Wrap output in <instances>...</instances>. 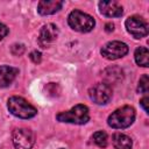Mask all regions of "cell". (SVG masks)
Wrapping results in <instances>:
<instances>
[{
	"label": "cell",
	"instance_id": "e0dca14e",
	"mask_svg": "<svg viewBox=\"0 0 149 149\" xmlns=\"http://www.w3.org/2000/svg\"><path fill=\"white\" fill-rule=\"evenodd\" d=\"M148 91H149V78H148V74H143L139 80L137 92L146 94L148 93Z\"/></svg>",
	"mask_w": 149,
	"mask_h": 149
},
{
	"label": "cell",
	"instance_id": "d6986e66",
	"mask_svg": "<svg viewBox=\"0 0 149 149\" xmlns=\"http://www.w3.org/2000/svg\"><path fill=\"white\" fill-rule=\"evenodd\" d=\"M29 58L31 59V62H33V63L37 64V63H40V62H41V59H42V55H41V52H40V51L34 50V51H31V52H30Z\"/></svg>",
	"mask_w": 149,
	"mask_h": 149
},
{
	"label": "cell",
	"instance_id": "9c48e42d",
	"mask_svg": "<svg viewBox=\"0 0 149 149\" xmlns=\"http://www.w3.org/2000/svg\"><path fill=\"white\" fill-rule=\"evenodd\" d=\"M58 34H59V30L56 24H54V23L44 24L42 27V29L40 30L38 44L42 48H48L50 44H52L57 40Z\"/></svg>",
	"mask_w": 149,
	"mask_h": 149
},
{
	"label": "cell",
	"instance_id": "5bb4252c",
	"mask_svg": "<svg viewBox=\"0 0 149 149\" xmlns=\"http://www.w3.org/2000/svg\"><path fill=\"white\" fill-rule=\"evenodd\" d=\"M104 77L106 79V84H111V83H118L123 78V72L120 68L113 66V68H108L104 71Z\"/></svg>",
	"mask_w": 149,
	"mask_h": 149
},
{
	"label": "cell",
	"instance_id": "ffe728a7",
	"mask_svg": "<svg viewBox=\"0 0 149 149\" xmlns=\"http://www.w3.org/2000/svg\"><path fill=\"white\" fill-rule=\"evenodd\" d=\"M8 28H7V26L6 24H3L2 22H0V41L1 40H3L7 35H8Z\"/></svg>",
	"mask_w": 149,
	"mask_h": 149
},
{
	"label": "cell",
	"instance_id": "277c9868",
	"mask_svg": "<svg viewBox=\"0 0 149 149\" xmlns=\"http://www.w3.org/2000/svg\"><path fill=\"white\" fill-rule=\"evenodd\" d=\"M68 23L73 30L79 31V33H88L95 26V21L91 15L81 10H78V9L72 10L69 14Z\"/></svg>",
	"mask_w": 149,
	"mask_h": 149
},
{
	"label": "cell",
	"instance_id": "44dd1931",
	"mask_svg": "<svg viewBox=\"0 0 149 149\" xmlns=\"http://www.w3.org/2000/svg\"><path fill=\"white\" fill-rule=\"evenodd\" d=\"M148 101H149V98L146 95V97H143L141 100H140V104H141V106L143 107V109L148 113Z\"/></svg>",
	"mask_w": 149,
	"mask_h": 149
},
{
	"label": "cell",
	"instance_id": "52a82bcc",
	"mask_svg": "<svg viewBox=\"0 0 149 149\" xmlns=\"http://www.w3.org/2000/svg\"><path fill=\"white\" fill-rule=\"evenodd\" d=\"M15 149H31L35 143V134L28 128H17L12 135Z\"/></svg>",
	"mask_w": 149,
	"mask_h": 149
},
{
	"label": "cell",
	"instance_id": "8992f818",
	"mask_svg": "<svg viewBox=\"0 0 149 149\" xmlns=\"http://www.w3.org/2000/svg\"><path fill=\"white\" fill-rule=\"evenodd\" d=\"M102 57L109 61H115L122 58L128 52V45L121 41H111L107 42L100 50Z\"/></svg>",
	"mask_w": 149,
	"mask_h": 149
},
{
	"label": "cell",
	"instance_id": "4fadbf2b",
	"mask_svg": "<svg viewBox=\"0 0 149 149\" xmlns=\"http://www.w3.org/2000/svg\"><path fill=\"white\" fill-rule=\"evenodd\" d=\"M112 143L115 149H132L133 141L132 139L122 133H115L112 136Z\"/></svg>",
	"mask_w": 149,
	"mask_h": 149
},
{
	"label": "cell",
	"instance_id": "3957f363",
	"mask_svg": "<svg viewBox=\"0 0 149 149\" xmlns=\"http://www.w3.org/2000/svg\"><path fill=\"white\" fill-rule=\"evenodd\" d=\"M56 119L59 122L65 123H74V125H84L90 120V112L87 106L85 105H76L69 111L61 112L56 115Z\"/></svg>",
	"mask_w": 149,
	"mask_h": 149
},
{
	"label": "cell",
	"instance_id": "603a6c76",
	"mask_svg": "<svg viewBox=\"0 0 149 149\" xmlns=\"http://www.w3.org/2000/svg\"><path fill=\"white\" fill-rule=\"evenodd\" d=\"M61 149H63V148H61Z\"/></svg>",
	"mask_w": 149,
	"mask_h": 149
},
{
	"label": "cell",
	"instance_id": "6da1fadb",
	"mask_svg": "<svg viewBox=\"0 0 149 149\" xmlns=\"http://www.w3.org/2000/svg\"><path fill=\"white\" fill-rule=\"evenodd\" d=\"M135 120V109L132 106H122L115 109L107 119L109 127L114 129H123L129 127Z\"/></svg>",
	"mask_w": 149,
	"mask_h": 149
},
{
	"label": "cell",
	"instance_id": "30bf717a",
	"mask_svg": "<svg viewBox=\"0 0 149 149\" xmlns=\"http://www.w3.org/2000/svg\"><path fill=\"white\" fill-rule=\"evenodd\" d=\"M99 10L107 17H120L123 14V8L118 1H100Z\"/></svg>",
	"mask_w": 149,
	"mask_h": 149
},
{
	"label": "cell",
	"instance_id": "5b68a950",
	"mask_svg": "<svg viewBox=\"0 0 149 149\" xmlns=\"http://www.w3.org/2000/svg\"><path fill=\"white\" fill-rule=\"evenodd\" d=\"M126 30L134 38H142L148 35V23L147 21L139 15H132L125 21Z\"/></svg>",
	"mask_w": 149,
	"mask_h": 149
},
{
	"label": "cell",
	"instance_id": "2e32d148",
	"mask_svg": "<svg viewBox=\"0 0 149 149\" xmlns=\"http://www.w3.org/2000/svg\"><path fill=\"white\" fill-rule=\"evenodd\" d=\"M92 141L95 146L100 147V148H105L107 146V141H108V137H107V134L102 130H98L93 134L92 136Z\"/></svg>",
	"mask_w": 149,
	"mask_h": 149
},
{
	"label": "cell",
	"instance_id": "7c38bea8",
	"mask_svg": "<svg viewBox=\"0 0 149 149\" xmlns=\"http://www.w3.org/2000/svg\"><path fill=\"white\" fill-rule=\"evenodd\" d=\"M17 73H19V70L16 68H13L9 65L0 66V87L9 86L16 78Z\"/></svg>",
	"mask_w": 149,
	"mask_h": 149
},
{
	"label": "cell",
	"instance_id": "ba28073f",
	"mask_svg": "<svg viewBox=\"0 0 149 149\" xmlns=\"http://www.w3.org/2000/svg\"><path fill=\"white\" fill-rule=\"evenodd\" d=\"M88 95L97 105H105L112 98V88L106 83H98L88 90Z\"/></svg>",
	"mask_w": 149,
	"mask_h": 149
},
{
	"label": "cell",
	"instance_id": "8fae6325",
	"mask_svg": "<svg viewBox=\"0 0 149 149\" xmlns=\"http://www.w3.org/2000/svg\"><path fill=\"white\" fill-rule=\"evenodd\" d=\"M63 7V1L58 0H42L37 5V12L41 15H51L61 10Z\"/></svg>",
	"mask_w": 149,
	"mask_h": 149
},
{
	"label": "cell",
	"instance_id": "7402d4cb",
	"mask_svg": "<svg viewBox=\"0 0 149 149\" xmlns=\"http://www.w3.org/2000/svg\"><path fill=\"white\" fill-rule=\"evenodd\" d=\"M105 27H106V31H108V33L114 30V24H113V23H111V22L106 23V26H105Z\"/></svg>",
	"mask_w": 149,
	"mask_h": 149
},
{
	"label": "cell",
	"instance_id": "ac0fdd59",
	"mask_svg": "<svg viewBox=\"0 0 149 149\" xmlns=\"http://www.w3.org/2000/svg\"><path fill=\"white\" fill-rule=\"evenodd\" d=\"M10 51L14 56H21L24 52V45L23 44H13L10 48Z\"/></svg>",
	"mask_w": 149,
	"mask_h": 149
},
{
	"label": "cell",
	"instance_id": "7a4b0ae2",
	"mask_svg": "<svg viewBox=\"0 0 149 149\" xmlns=\"http://www.w3.org/2000/svg\"><path fill=\"white\" fill-rule=\"evenodd\" d=\"M7 108L14 116L20 119H30L37 114V109L33 105H30L22 97H17V95L10 97L8 99Z\"/></svg>",
	"mask_w": 149,
	"mask_h": 149
},
{
	"label": "cell",
	"instance_id": "9a60e30c",
	"mask_svg": "<svg viewBox=\"0 0 149 149\" xmlns=\"http://www.w3.org/2000/svg\"><path fill=\"white\" fill-rule=\"evenodd\" d=\"M148 56H149V51H148V49L146 47H140L134 52V58H135V62H136V64L139 66L147 68L149 65Z\"/></svg>",
	"mask_w": 149,
	"mask_h": 149
}]
</instances>
